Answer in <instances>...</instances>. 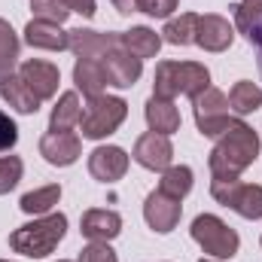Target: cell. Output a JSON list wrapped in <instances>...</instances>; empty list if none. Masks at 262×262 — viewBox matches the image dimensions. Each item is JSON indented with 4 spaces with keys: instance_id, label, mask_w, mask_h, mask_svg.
<instances>
[{
    "instance_id": "obj_1",
    "label": "cell",
    "mask_w": 262,
    "mask_h": 262,
    "mask_svg": "<svg viewBox=\"0 0 262 262\" xmlns=\"http://www.w3.org/2000/svg\"><path fill=\"white\" fill-rule=\"evenodd\" d=\"M259 134L250 128L244 119H232L226 131L216 137L210 156H207V168H210V180H238L259 156Z\"/></svg>"
},
{
    "instance_id": "obj_2",
    "label": "cell",
    "mask_w": 262,
    "mask_h": 262,
    "mask_svg": "<svg viewBox=\"0 0 262 262\" xmlns=\"http://www.w3.org/2000/svg\"><path fill=\"white\" fill-rule=\"evenodd\" d=\"M64 235H67V216L61 210H52V213H43L34 223L18 226L9 235V247L15 253L28 256V259H46L49 253H55V247L64 241Z\"/></svg>"
},
{
    "instance_id": "obj_3",
    "label": "cell",
    "mask_w": 262,
    "mask_h": 262,
    "mask_svg": "<svg viewBox=\"0 0 262 262\" xmlns=\"http://www.w3.org/2000/svg\"><path fill=\"white\" fill-rule=\"evenodd\" d=\"M210 85V70L201 61H159L152 73V95L174 101L177 95L195 98Z\"/></svg>"
},
{
    "instance_id": "obj_4",
    "label": "cell",
    "mask_w": 262,
    "mask_h": 262,
    "mask_svg": "<svg viewBox=\"0 0 262 262\" xmlns=\"http://www.w3.org/2000/svg\"><path fill=\"white\" fill-rule=\"evenodd\" d=\"M125 119H128V101L125 98H119V95H95V98H85L76 128L82 131L85 140H104V137L116 134Z\"/></svg>"
},
{
    "instance_id": "obj_5",
    "label": "cell",
    "mask_w": 262,
    "mask_h": 262,
    "mask_svg": "<svg viewBox=\"0 0 262 262\" xmlns=\"http://www.w3.org/2000/svg\"><path fill=\"white\" fill-rule=\"evenodd\" d=\"M189 232H192V241H195L207 256H213V259L229 262L238 253V247H241L238 232L229 223H223L216 213H198L195 220H192V229Z\"/></svg>"
},
{
    "instance_id": "obj_6",
    "label": "cell",
    "mask_w": 262,
    "mask_h": 262,
    "mask_svg": "<svg viewBox=\"0 0 262 262\" xmlns=\"http://www.w3.org/2000/svg\"><path fill=\"white\" fill-rule=\"evenodd\" d=\"M210 195L244 220H262V186L241 180H210Z\"/></svg>"
},
{
    "instance_id": "obj_7",
    "label": "cell",
    "mask_w": 262,
    "mask_h": 262,
    "mask_svg": "<svg viewBox=\"0 0 262 262\" xmlns=\"http://www.w3.org/2000/svg\"><path fill=\"white\" fill-rule=\"evenodd\" d=\"M192 113H195L198 134L201 137H213V140L232 122V116H229V98H226V92H220L213 85H207L204 92H198L195 98H192Z\"/></svg>"
},
{
    "instance_id": "obj_8",
    "label": "cell",
    "mask_w": 262,
    "mask_h": 262,
    "mask_svg": "<svg viewBox=\"0 0 262 262\" xmlns=\"http://www.w3.org/2000/svg\"><path fill=\"white\" fill-rule=\"evenodd\" d=\"M180 216H183L180 198L165 195L162 189H152V192L146 195V201H143V220H146V226H149L152 232H159V235L174 232L177 223H180Z\"/></svg>"
},
{
    "instance_id": "obj_9",
    "label": "cell",
    "mask_w": 262,
    "mask_h": 262,
    "mask_svg": "<svg viewBox=\"0 0 262 262\" xmlns=\"http://www.w3.org/2000/svg\"><path fill=\"white\" fill-rule=\"evenodd\" d=\"M131 159H134L140 168H146V171H159V174H162L165 168L174 165V146H171V137L156 134V131L140 134L137 143H134Z\"/></svg>"
},
{
    "instance_id": "obj_10",
    "label": "cell",
    "mask_w": 262,
    "mask_h": 262,
    "mask_svg": "<svg viewBox=\"0 0 262 262\" xmlns=\"http://www.w3.org/2000/svg\"><path fill=\"white\" fill-rule=\"evenodd\" d=\"M122 46V34H110V31H92V28H76L70 31V43L67 49L76 58H104L107 52Z\"/></svg>"
},
{
    "instance_id": "obj_11",
    "label": "cell",
    "mask_w": 262,
    "mask_h": 262,
    "mask_svg": "<svg viewBox=\"0 0 262 262\" xmlns=\"http://www.w3.org/2000/svg\"><path fill=\"white\" fill-rule=\"evenodd\" d=\"M128 171V152L122 146H95L89 152V174L98 180V183H116L122 180Z\"/></svg>"
},
{
    "instance_id": "obj_12",
    "label": "cell",
    "mask_w": 262,
    "mask_h": 262,
    "mask_svg": "<svg viewBox=\"0 0 262 262\" xmlns=\"http://www.w3.org/2000/svg\"><path fill=\"white\" fill-rule=\"evenodd\" d=\"M40 156L55 168H70L82 156V140L73 131H46L40 137Z\"/></svg>"
},
{
    "instance_id": "obj_13",
    "label": "cell",
    "mask_w": 262,
    "mask_h": 262,
    "mask_svg": "<svg viewBox=\"0 0 262 262\" xmlns=\"http://www.w3.org/2000/svg\"><path fill=\"white\" fill-rule=\"evenodd\" d=\"M18 76L31 85V92L40 98V101H49L58 95V82H61V70L52 61H43V58H28L18 67Z\"/></svg>"
},
{
    "instance_id": "obj_14",
    "label": "cell",
    "mask_w": 262,
    "mask_h": 262,
    "mask_svg": "<svg viewBox=\"0 0 262 262\" xmlns=\"http://www.w3.org/2000/svg\"><path fill=\"white\" fill-rule=\"evenodd\" d=\"M235 43V28L229 25V18L207 12L198 15V28H195V46L204 52H226Z\"/></svg>"
},
{
    "instance_id": "obj_15",
    "label": "cell",
    "mask_w": 262,
    "mask_h": 262,
    "mask_svg": "<svg viewBox=\"0 0 262 262\" xmlns=\"http://www.w3.org/2000/svg\"><path fill=\"white\" fill-rule=\"evenodd\" d=\"M101 64L107 70V82L116 85V89H131V85L140 79V73H143V61L134 58L131 52H125L122 46L113 49V52H107V55L101 58Z\"/></svg>"
},
{
    "instance_id": "obj_16",
    "label": "cell",
    "mask_w": 262,
    "mask_h": 262,
    "mask_svg": "<svg viewBox=\"0 0 262 262\" xmlns=\"http://www.w3.org/2000/svg\"><path fill=\"white\" fill-rule=\"evenodd\" d=\"M79 232H82V238H89V241H107V244H110V241L122 232V216H119L116 210H107V207H92V210L82 213Z\"/></svg>"
},
{
    "instance_id": "obj_17",
    "label": "cell",
    "mask_w": 262,
    "mask_h": 262,
    "mask_svg": "<svg viewBox=\"0 0 262 262\" xmlns=\"http://www.w3.org/2000/svg\"><path fill=\"white\" fill-rule=\"evenodd\" d=\"M25 43L31 49H46V52H64L70 43V31H64L55 21H43V18H31L25 25Z\"/></svg>"
},
{
    "instance_id": "obj_18",
    "label": "cell",
    "mask_w": 262,
    "mask_h": 262,
    "mask_svg": "<svg viewBox=\"0 0 262 262\" xmlns=\"http://www.w3.org/2000/svg\"><path fill=\"white\" fill-rule=\"evenodd\" d=\"M232 9H235V28L256 49V61H259L262 73V0H238Z\"/></svg>"
},
{
    "instance_id": "obj_19",
    "label": "cell",
    "mask_w": 262,
    "mask_h": 262,
    "mask_svg": "<svg viewBox=\"0 0 262 262\" xmlns=\"http://www.w3.org/2000/svg\"><path fill=\"white\" fill-rule=\"evenodd\" d=\"M143 116H146L149 131H156V134L171 137L174 131H180V110H177L174 101H168V98L149 95V98H146V107H143Z\"/></svg>"
},
{
    "instance_id": "obj_20",
    "label": "cell",
    "mask_w": 262,
    "mask_h": 262,
    "mask_svg": "<svg viewBox=\"0 0 262 262\" xmlns=\"http://www.w3.org/2000/svg\"><path fill=\"white\" fill-rule=\"evenodd\" d=\"M0 98H3L15 113H25V116L37 113V110H40V104H43L18 73H9V76H3V79H0Z\"/></svg>"
},
{
    "instance_id": "obj_21",
    "label": "cell",
    "mask_w": 262,
    "mask_h": 262,
    "mask_svg": "<svg viewBox=\"0 0 262 262\" xmlns=\"http://www.w3.org/2000/svg\"><path fill=\"white\" fill-rule=\"evenodd\" d=\"M73 85H76V92H82L85 98L104 95V89L110 85L104 64H101L98 58H76V64H73Z\"/></svg>"
},
{
    "instance_id": "obj_22",
    "label": "cell",
    "mask_w": 262,
    "mask_h": 262,
    "mask_svg": "<svg viewBox=\"0 0 262 262\" xmlns=\"http://www.w3.org/2000/svg\"><path fill=\"white\" fill-rule=\"evenodd\" d=\"M162 34H156L152 28H146V25H137V28H131V31H122V49L131 52L134 58H156L159 55V49H162Z\"/></svg>"
},
{
    "instance_id": "obj_23",
    "label": "cell",
    "mask_w": 262,
    "mask_h": 262,
    "mask_svg": "<svg viewBox=\"0 0 262 262\" xmlns=\"http://www.w3.org/2000/svg\"><path fill=\"white\" fill-rule=\"evenodd\" d=\"M82 116V104H79V92H64L58 95L52 116H49V131H70L79 125Z\"/></svg>"
},
{
    "instance_id": "obj_24",
    "label": "cell",
    "mask_w": 262,
    "mask_h": 262,
    "mask_svg": "<svg viewBox=\"0 0 262 262\" xmlns=\"http://www.w3.org/2000/svg\"><path fill=\"white\" fill-rule=\"evenodd\" d=\"M195 28H198V12L171 15L162 28V40L171 43V46H192L195 43Z\"/></svg>"
},
{
    "instance_id": "obj_25",
    "label": "cell",
    "mask_w": 262,
    "mask_h": 262,
    "mask_svg": "<svg viewBox=\"0 0 262 262\" xmlns=\"http://www.w3.org/2000/svg\"><path fill=\"white\" fill-rule=\"evenodd\" d=\"M259 107H262V89L256 85V82L241 79V82H235V85H232V92H229V110H232V113H238V119H241V116L256 113Z\"/></svg>"
},
{
    "instance_id": "obj_26",
    "label": "cell",
    "mask_w": 262,
    "mask_h": 262,
    "mask_svg": "<svg viewBox=\"0 0 262 262\" xmlns=\"http://www.w3.org/2000/svg\"><path fill=\"white\" fill-rule=\"evenodd\" d=\"M61 201V183H49V186H40L34 192H25L18 207L28 213V216H43V213H52V207Z\"/></svg>"
},
{
    "instance_id": "obj_27",
    "label": "cell",
    "mask_w": 262,
    "mask_h": 262,
    "mask_svg": "<svg viewBox=\"0 0 262 262\" xmlns=\"http://www.w3.org/2000/svg\"><path fill=\"white\" fill-rule=\"evenodd\" d=\"M192 183H195V174H192V168L189 165H171V168H165L162 171V180H159V189L165 192V195L171 198H183L192 192Z\"/></svg>"
},
{
    "instance_id": "obj_28",
    "label": "cell",
    "mask_w": 262,
    "mask_h": 262,
    "mask_svg": "<svg viewBox=\"0 0 262 262\" xmlns=\"http://www.w3.org/2000/svg\"><path fill=\"white\" fill-rule=\"evenodd\" d=\"M18 34L12 31V25L6 18H0V79L15 73V64H18Z\"/></svg>"
},
{
    "instance_id": "obj_29",
    "label": "cell",
    "mask_w": 262,
    "mask_h": 262,
    "mask_svg": "<svg viewBox=\"0 0 262 262\" xmlns=\"http://www.w3.org/2000/svg\"><path fill=\"white\" fill-rule=\"evenodd\" d=\"M25 174V162L18 156H0V195L12 192Z\"/></svg>"
},
{
    "instance_id": "obj_30",
    "label": "cell",
    "mask_w": 262,
    "mask_h": 262,
    "mask_svg": "<svg viewBox=\"0 0 262 262\" xmlns=\"http://www.w3.org/2000/svg\"><path fill=\"white\" fill-rule=\"evenodd\" d=\"M31 9H34V18L55 21V25H64L67 15H70V9L61 0H31Z\"/></svg>"
},
{
    "instance_id": "obj_31",
    "label": "cell",
    "mask_w": 262,
    "mask_h": 262,
    "mask_svg": "<svg viewBox=\"0 0 262 262\" xmlns=\"http://www.w3.org/2000/svg\"><path fill=\"white\" fill-rule=\"evenodd\" d=\"M76 262H119V253L107 241H89Z\"/></svg>"
},
{
    "instance_id": "obj_32",
    "label": "cell",
    "mask_w": 262,
    "mask_h": 262,
    "mask_svg": "<svg viewBox=\"0 0 262 262\" xmlns=\"http://www.w3.org/2000/svg\"><path fill=\"white\" fill-rule=\"evenodd\" d=\"M177 9V0H140V12L149 18H171Z\"/></svg>"
},
{
    "instance_id": "obj_33",
    "label": "cell",
    "mask_w": 262,
    "mask_h": 262,
    "mask_svg": "<svg viewBox=\"0 0 262 262\" xmlns=\"http://www.w3.org/2000/svg\"><path fill=\"white\" fill-rule=\"evenodd\" d=\"M18 143V125L0 110V152H9Z\"/></svg>"
},
{
    "instance_id": "obj_34",
    "label": "cell",
    "mask_w": 262,
    "mask_h": 262,
    "mask_svg": "<svg viewBox=\"0 0 262 262\" xmlns=\"http://www.w3.org/2000/svg\"><path fill=\"white\" fill-rule=\"evenodd\" d=\"M70 12H79L82 18H92L98 9H95V0H61Z\"/></svg>"
},
{
    "instance_id": "obj_35",
    "label": "cell",
    "mask_w": 262,
    "mask_h": 262,
    "mask_svg": "<svg viewBox=\"0 0 262 262\" xmlns=\"http://www.w3.org/2000/svg\"><path fill=\"white\" fill-rule=\"evenodd\" d=\"M116 6L119 15H131V12H140V0H110Z\"/></svg>"
},
{
    "instance_id": "obj_36",
    "label": "cell",
    "mask_w": 262,
    "mask_h": 262,
    "mask_svg": "<svg viewBox=\"0 0 262 262\" xmlns=\"http://www.w3.org/2000/svg\"><path fill=\"white\" fill-rule=\"evenodd\" d=\"M198 262H226V259H213V256H201Z\"/></svg>"
},
{
    "instance_id": "obj_37",
    "label": "cell",
    "mask_w": 262,
    "mask_h": 262,
    "mask_svg": "<svg viewBox=\"0 0 262 262\" xmlns=\"http://www.w3.org/2000/svg\"><path fill=\"white\" fill-rule=\"evenodd\" d=\"M58 262H73V259H58Z\"/></svg>"
},
{
    "instance_id": "obj_38",
    "label": "cell",
    "mask_w": 262,
    "mask_h": 262,
    "mask_svg": "<svg viewBox=\"0 0 262 262\" xmlns=\"http://www.w3.org/2000/svg\"><path fill=\"white\" fill-rule=\"evenodd\" d=\"M0 262H9V259H0Z\"/></svg>"
},
{
    "instance_id": "obj_39",
    "label": "cell",
    "mask_w": 262,
    "mask_h": 262,
    "mask_svg": "<svg viewBox=\"0 0 262 262\" xmlns=\"http://www.w3.org/2000/svg\"><path fill=\"white\" fill-rule=\"evenodd\" d=\"M259 247H262V238H259Z\"/></svg>"
}]
</instances>
